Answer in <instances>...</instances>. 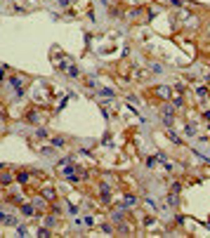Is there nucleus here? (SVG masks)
<instances>
[{"mask_svg": "<svg viewBox=\"0 0 210 238\" xmlns=\"http://www.w3.org/2000/svg\"><path fill=\"white\" fill-rule=\"evenodd\" d=\"M156 95L161 97V99H170V87H165V85H163V87H156Z\"/></svg>", "mask_w": 210, "mask_h": 238, "instance_id": "f257e3e1", "label": "nucleus"}, {"mask_svg": "<svg viewBox=\"0 0 210 238\" xmlns=\"http://www.w3.org/2000/svg\"><path fill=\"white\" fill-rule=\"evenodd\" d=\"M135 203H137V198H135V196H125V201H123V207H125V205H135Z\"/></svg>", "mask_w": 210, "mask_h": 238, "instance_id": "f03ea898", "label": "nucleus"}, {"mask_svg": "<svg viewBox=\"0 0 210 238\" xmlns=\"http://www.w3.org/2000/svg\"><path fill=\"white\" fill-rule=\"evenodd\" d=\"M102 198H104V201H109V198H111V191H109V186H102Z\"/></svg>", "mask_w": 210, "mask_h": 238, "instance_id": "7ed1b4c3", "label": "nucleus"}, {"mask_svg": "<svg viewBox=\"0 0 210 238\" xmlns=\"http://www.w3.org/2000/svg\"><path fill=\"white\" fill-rule=\"evenodd\" d=\"M130 17H146V12L144 10H132V12H130Z\"/></svg>", "mask_w": 210, "mask_h": 238, "instance_id": "20e7f679", "label": "nucleus"}, {"mask_svg": "<svg viewBox=\"0 0 210 238\" xmlns=\"http://www.w3.org/2000/svg\"><path fill=\"white\" fill-rule=\"evenodd\" d=\"M196 95H198V99H205V87H196Z\"/></svg>", "mask_w": 210, "mask_h": 238, "instance_id": "39448f33", "label": "nucleus"}, {"mask_svg": "<svg viewBox=\"0 0 210 238\" xmlns=\"http://www.w3.org/2000/svg\"><path fill=\"white\" fill-rule=\"evenodd\" d=\"M66 71H69V75H71V78H76V75H78V69H76V66H69Z\"/></svg>", "mask_w": 210, "mask_h": 238, "instance_id": "423d86ee", "label": "nucleus"}, {"mask_svg": "<svg viewBox=\"0 0 210 238\" xmlns=\"http://www.w3.org/2000/svg\"><path fill=\"white\" fill-rule=\"evenodd\" d=\"M43 153H45V156H54V148H52V146H45Z\"/></svg>", "mask_w": 210, "mask_h": 238, "instance_id": "0eeeda50", "label": "nucleus"}, {"mask_svg": "<svg viewBox=\"0 0 210 238\" xmlns=\"http://www.w3.org/2000/svg\"><path fill=\"white\" fill-rule=\"evenodd\" d=\"M43 196H45V198H54V191H52V189H45Z\"/></svg>", "mask_w": 210, "mask_h": 238, "instance_id": "6e6552de", "label": "nucleus"}, {"mask_svg": "<svg viewBox=\"0 0 210 238\" xmlns=\"http://www.w3.org/2000/svg\"><path fill=\"white\" fill-rule=\"evenodd\" d=\"M22 212H24V215H33V207H31V205H24Z\"/></svg>", "mask_w": 210, "mask_h": 238, "instance_id": "1a4fd4ad", "label": "nucleus"}, {"mask_svg": "<svg viewBox=\"0 0 210 238\" xmlns=\"http://www.w3.org/2000/svg\"><path fill=\"white\" fill-rule=\"evenodd\" d=\"M102 95H104V97H113V90H109V87H104V90H102Z\"/></svg>", "mask_w": 210, "mask_h": 238, "instance_id": "9d476101", "label": "nucleus"}]
</instances>
